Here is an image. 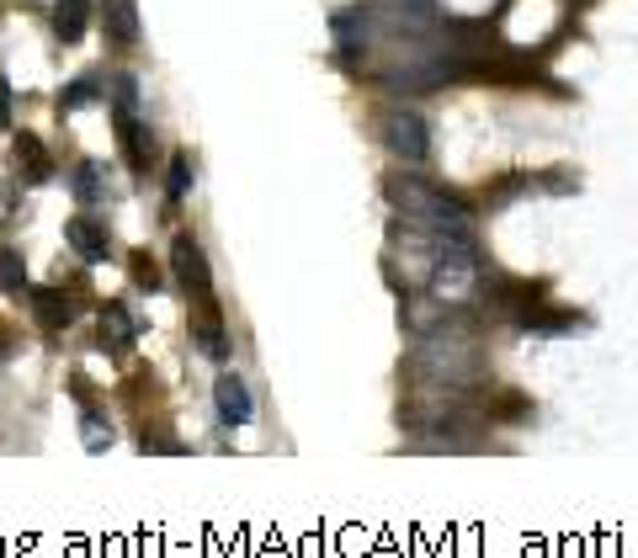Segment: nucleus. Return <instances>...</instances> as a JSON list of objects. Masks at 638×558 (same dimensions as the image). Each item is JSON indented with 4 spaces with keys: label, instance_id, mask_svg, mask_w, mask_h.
<instances>
[{
    "label": "nucleus",
    "instance_id": "nucleus-1",
    "mask_svg": "<svg viewBox=\"0 0 638 558\" xmlns=\"http://www.w3.org/2000/svg\"><path fill=\"white\" fill-rule=\"evenodd\" d=\"M389 202L405 213V223H416L426 235H468V208L426 181H405V176L389 181Z\"/></svg>",
    "mask_w": 638,
    "mask_h": 558
},
{
    "label": "nucleus",
    "instance_id": "nucleus-2",
    "mask_svg": "<svg viewBox=\"0 0 638 558\" xmlns=\"http://www.w3.org/2000/svg\"><path fill=\"white\" fill-rule=\"evenodd\" d=\"M416 367H420V378H431V383L463 389L468 378L479 372V351H473V336H468V330H458V325H442V330H431V336L420 340Z\"/></svg>",
    "mask_w": 638,
    "mask_h": 558
},
{
    "label": "nucleus",
    "instance_id": "nucleus-3",
    "mask_svg": "<svg viewBox=\"0 0 638 558\" xmlns=\"http://www.w3.org/2000/svg\"><path fill=\"white\" fill-rule=\"evenodd\" d=\"M383 145L399 155V160H410V166H420L426 155H431V133H426V118L420 112H389L383 118Z\"/></svg>",
    "mask_w": 638,
    "mask_h": 558
},
{
    "label": "nucleus",
    "instance_id": "nucleus-4",
    "mask_svg": "<svg viewBox=\"0 0 638 558\" xmlns=\"http://www.w3.org/2000/svg\"><path fill=\"white\" fill-rule=\"evenodd\" d=\"M213 399H219V420H223V426H250L256 399H250V389L235 378V372H223L219 383H213Z\"/></svg>",
    "mask_w": 638,
    "mask_h": 558
},
{
    "label": "nucleus",
    "instance_id": "nucleus-5",
    "mask_svg": "<svg viewBox=\"0 0 638 558\" xmlns=\"http://www.w3.org/2000/svg\"><path fill=\"white\" fill-rule=\"evenodd\" d=\"M171 261H176V277H181V288H197V298H208V292H213V277H208V261H202V250H197V245L187 240V235L176 240Z\"/></svg>",
    "mask_w": 638,
    "mask_h": 558
},
{
    "label": "nucleus",
    "instance_id": "nucleus-6",
    "mask_svg": "<svg viewBox=\"0 0 638 558\" xmlns=\"http://www.w3.org/2000/svg\"><path fill=\"white\" fill-rule=\"evenodd\" d=\"M91 27V0H53V32L59 43H80Z\"/></svg>",
    "mask_w": 638,
    "mask_h": 558
},
{
    "label": "nucleus",
    "instance_id": "nucleus-7",
    "mask_svg": "<svg viewBox=\"0 0 638 558\" xmlns=\"http://www.w3.org/2000/svg\"><path fill=\"white\" fill-rule=\"evenodd\" d=\"M64 240L74 245V256H86V261H107V229L101 223H91V219H70L64 223Z\"/></svg>",
    "mask_w": 638,
    "mask_h": 558
},
{
    "label": "nucleus",
    "instance_id": "nucleus-8",
    "mask_svg": "<svg viewBox=\"0 0 638 558\" xmlns=\"http://www.w3.org/2000/svg\"><path fill=\"white\" fill-rule=\"evenodd\" d=\"M383 11H389L399 27H431L437 22V0H383Z\"/></svg>",
    "mask_w": 638,
    "mask_h": 558
},
{
    "label": "nucleus",
    "instance_id": "nucleus-9",
    "mask_svg": "<svg viewBox=\"0 0 638 558\" xmlns=\"http://www.w3.org/2000/svg\"><path fill=\"white\" fill-rule=\"evenodd\" d=\"M101 340H107L112 351H123L128 340H133V319H128L123 303H107V309H101Z\"/></svg>",
    "mask_w": 638,
    "mask_h": 558
},
{
    "label": "nucleus",
    "instance_id": "nucleus-10",
    "mask_svg": "<svg viewBox=\"0 0 638 558\" xmlns=\"http://www.w3.org/2000/svg\"><path fill=\"white\" fill-rule=\"evenodd\" d=\"M17 160H27V181H49V176H53L49 155H43V145H38L32 133H22V139H17Z\"/></svg>",
    "mask_w": 638,
    "mask_h": 558
},
{
    "label": "nucleus",
    "instance_id": "nucleus-11",
    "mask_svg": "<svg viewBox=\"0 0 638 558\" xmlns=\"http://www.w3.org/2000/svg\"><path fill=\"white\" fill-rule=\"evenodd\" d=\"M368 32H372V17H368V11H341V17H336V38H341L346 49L368 43Z\"/></svg>",
    "mask_w": 638,
    "mask_h": 558
},
{
    "label": "nucleus",
    "instance_id": "nucleus-12",
    "mask_svg": "<svg viewBox=\"0 0 638 558\" xmlns=\"http://www.w3.org/2000/svg\"><path fill=\"white\" fill-rule=\"evenodd\" d=\"M107 27H112L118 43H133V38H139V22H133V6H128V0H107Z\"/></svg>",
    "mask_w": 638,
    "mask_h": 558
},
{
    "label": "nucleus",
    "instance_id": "nucleus-13",
    "mask_svg": "<svg viewBox=\"0 0 638 558\" xmlns=\"http://www.w3.org/2000/svg\"><path fill=\"white\" fill-rule=\"evenodd\" d=\"M74 197H80V202H101V197H107V181H101L97 160H86V166L74 170Z\"/></svg>",
    "mask_w": 638,
    "mask_h": 558
},
{
    "label": "nucleus",
    "instance_id": "nucleus-14",
    "mask_svg": "<svg viewBox=\"0 0 638 558\" xmlns=\"http://www.w3.org/2000/svg\"><path fill=\"white\" fill-rule=\"evenodd\" d=\"M197 346H202V357H213V362H223V351H229V346H223V330H219V319H213V315H208L202 325H197Z\"/></svg>",
    "mask_w": 638,
    "mask_h": 558
},
{
    "label": "nucleus",
    "instance_id": "nucleus-15",
    "mask_svg": "<svg viewBox=\"0 0 638 558\" xmlns=\"http://www.w3.org/2000/svg\"><path fill=\"white\" fill-rule=\"evenodd\" d=\"M22 282H27L22 256H17V250H0V288H6V292H22Z\"/></svg>",
    "mask_w": 638,
    "mask_h": 558
},
{
    "label": "nucleus",
    "instance_id": "nucleus-16",
    "mask_svg": "<svg viewBox=\"0 0 638 558\" xmlns=\"http://www.w3.org/2000/svg\"><path fill=\"white\" fill-rule=\"evenodd\" d=\"M80 426H86V431H80V437H86V452H101V447H112V426H107L101 415H86Z\"/></svg>",
    "mask_w": 638,
    "mask_h": 558
},
{
    "label": "nucleus",
    "instance_id": "nucleus-17",
    "mask_svg": "<svg viewBox=\"0 0 638 558\" xmlns=\"http://www.w3.org/2000/svg\"><path fill=\"white\" fill-rule=\"evenodd\" d=\"M38 315L49 319V325H70L74 309H70V298L59 303V292H38Z\"/></svg>",
    "mask_w": 638,
    "mask_h": 558
},
{
    "label": "nucleus",
    "instance_id": "nucleus-18",
    "mask_svg": "<svg viewBox=\"0 0 638 558\" xmlns=\"http://www.w3.org/2000/svg\"><path fill=\"white\" fill-rule=\"evenodd\" d=\"M91 101H97V80H74L59 107H64V112H80V107H91Z\"/></svg>",
    "mask_w": 638,
    "mask_h": 558
},
{
    "label": "nucleus",
    "instance_id": "nucleus-19",
    "mask_svg": "<svg viewBox=\"0 0 638 558\" xmlns=\"http://www.w3.org/2000/svg\"><path fill=\"white\" fill-rule=\"evenodd\" d=\"M187 187H192V166H187V155H176L171 160V202H181Z\"/></svg>",
    "mask_w": 638,
    "mask_h": 558
},
{
    "label": "nucleus",
    "instance_id": "nucleus-20",
    "mask_svg": "<svg viewBox=\"0 0 638 558\" xmlns=\"http://www.w3.org/2000/svg\"><path fill=\"white\" fill-rule=\"evenodd\" d=\"M11 122V91H6V74H0V128Z\"/></svg>",
    "mask_w": 638,
    "mask_h": 558
},
{
    "label": "nucleus",
    "instance_id": "nucleus-21",
    "mask_svg": "<svg viewBox=\"0 0 638 558\" xmlns=\"http://www.w3.org/2000/svg\"><path fill=\"white\" fill-rule=\"evenodd\" d=\"M11 219V187H6V181H0V223Z\"/></svg>",
    "mask_w": 638,
    "mask_h": 558
}]
</instances>
